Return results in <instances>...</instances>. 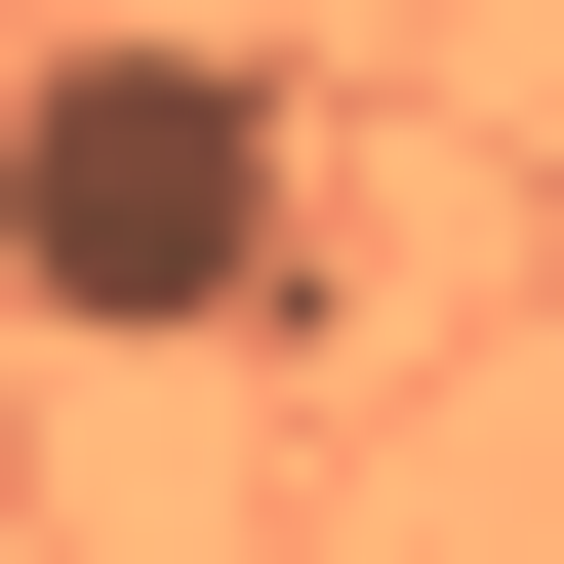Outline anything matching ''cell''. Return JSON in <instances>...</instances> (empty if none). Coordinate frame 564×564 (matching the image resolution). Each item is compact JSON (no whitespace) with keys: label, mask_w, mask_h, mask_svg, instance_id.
<instances>
[{"label":"cell","mask_w":564,"mask_h":564,"mask_svg":"<svg viewBox=\"0 0 564 564\" xmlns=\"http://www.w3.org/2000/svg\"><path fill=\"white\" fill-rule=\"evenodd\" d=\"M0 323H121V364L282 323V121L202 82V41H41V82H0Z\"/></svg>","instance_id":"obj_1"}]
</instances>
